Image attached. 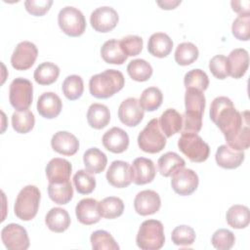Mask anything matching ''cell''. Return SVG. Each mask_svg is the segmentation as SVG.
Instances as JSON below:
<instances>
[{"label":"cell","mask_w":250,"mask_h":250,"mask_svg":"<svg viewBox=\"0 0 250 250\" xmlns=\"http://www.w3.org/2000/svg\"><path fill=\"white\" fill-rule=\"evenodd\" d=\"M37 55V47L32 42H20L16 46L11 57L12 66L17 70H26L34 64Z\"/></svg>","instance_id":"30bf717a"},{"label":"cell","mask_w":250,"mask_h":250,"mask_svg":"<svg viewBox=\"0 0 250 250\" xmlns=\"http://www.w3.org/2000/svg\"><path fill=\"white\" fill-rule=\"evenodd\" d=\"M162 92L157 87H148L145 89L139 100L141 106L146 111H154L157 109L162 104Z\"/></svg>","instance_id":"f35d334b"},{"label":"cell","mask_w":250,"mask_h":250,"mask_svg":"<svg viewBox=\"0 0 250 250\" xmlns=\"http://www.w3.org/2000/svg\"><path fill=\"white\" fill-rule=\"evenodd\" d=\"M231 8L234 12H236L239 15H250L249 13V6L250 2L248 0L246 1H231L230 2Z\"/></svg>","instance_id":"816d5d0a"},{"label":"cell","mask_w":250,"mask_h":250,"mask_svg":"<svg viewBox=\"0 0 250 250\" xmlns=\"http://www.w3.org/2000/svg\"><path fill=\"white\" fill-rule=\"evenodd\" d=\"M48 194L49 197L59 205L68 203L73 196V188L70 180L63 183H49Z\"/></svg>","instance_id":"f546056e"},{"label":"cell","mask_w":250,"mask_h":250,"mask_svg":"<svg viewBox=\"0 0 250 250\" xmlns=\"http://www.w3.org/2000/svg\"><path fill=\"white\" fill-rule=\"evenodd\" d=\"M173 49V41L164 32H155L150 35L147 42V51L156 58L167 57Z\"/></svg>","instance_id":"cb8c5ba5"},{"label":"cell","mask_w":250,"mask_h":250,"mask_svg":"<svg viewBox=\"0 0 250 250\" xmlns=\"http://www.w3.org/2000/svg\"><path fill=\"white\" fill-rule=\"evenodd\" d=\"M160 196L152 189H145L138 192L134 199L135 210L141 216L152 215L160 209Z\"/></svg>","instance_id":"9a60e30c"},{"label":"cell","mask_w":250,"mask_h":250,"mask_svg":"<svg viewBox=\"0 0 250 250\" xmlns=\"http://www.w3.org/2000/svg\"><path fill=\"white\" fill-rule=\"evenodd\" d=\"M101 55L105 62L111 64H122L128 58L121 48L120 41L117 39L105 41L101 48Z\"/></svg>","instance_id":"4316f807"},{"label":"cell","mask_w":250,"mask_h":250,"mask_svg":"<svg viewBox=\"0 0 250 250\" xmlns=\"http://www.w3.org/2000/svg\"><path fill=\"white\" fill-rule=\"evenodd\" d=\"M120 41V45L127 57H134L139 55L143 50L144 41L138 35H127Z\"/></svg>","instance_id":"c3c4849f"},{"label":"cell","mask_w":250,"mask_h":250,"mask_svg":"<svg viewBox=\"0 0 250 250\" xmlns=\"http://www.w3.org/2000/svg\"><path fill=\"white\" fill-rule=\"evenodd\" d=\"M92 248L94 250H118L119 245L113 236L106 230L99 229L90 236Z\"/></svg>","instance_id":"ab89813d"},{"label":"cell","mask_w":250,"mask_h":250,"mask_svg":"<svg viewBox=\"0 0 250 250\" xmlns=\"http://www.w3.org/2000/svg\"><path fill=\"white\" fill-rule=\"evenodd\" d=\"M231 32L233 36L241 41L249 40L250 36V15H239L232 22Z\"/></svg>","instance_id":"bcb514c9"},{"label":"cell","mask_w":250,"mask_h":250,"mask_svg":"<svg viewBox=\"0 0 250 250\" xmlns=\"http://www.w3.org/2000/svg\"><path fill=\"white\" fill-rule=\"evenodd\" d=\"M229 75L232 78H241L247 71L249 65L248 52L243 48H236L232 50L229 57Z\"/></svg>","instance_id":"603a6c76"},{"label":"cell","mask_w":250,"mask_h":250,"mask_svg":"<svg viewBox=\"0 0 250 250\" xmlns=\"http://www.w3.org/2000/svg\"><path fill=\"white\" fill-rule=\"evenodd\" d=\"M34 124V114L29 109L16 110L12 115V126L17 133L26 134L32 130Z\"/></svg>","instance_id":"d590c367"},{"label":"cell","mask_w":250,"mask_h":250,"mask_svg":"<svg viewBox=\"0 0 250 250\" xmlns=\"http://www.w3.org/2000/svg\"><path fill=\"white\" fill-rule=\"evenodd\" d=\"M206 100L203 92L196 89H187L185 94L186 111L202 115L204 112Z\"/></svg>","instance_id":"8d00e7d4"},{"label":"cell","mask_w":250,"mask_h":250,"mask_svg":"<svg viewBox=\"0 0 250 250\" xmlns=\"http://www.w3.org/2000/svg\"><path fill=\"white\" fill-rule=\"evenodd\" d=\"M99 209L102 217L105 219H115L123 214L124 203L119 197L108 196L99 202Z\"/></svg>","instance_id":"e575fe53"},{"label":"cell","mask_w":250,"mask_h":250,"mask_svg":"<svg viewBox=\"0 0 250 250\" xmlns=\"http://www.w3.org/2000/svg\"><path fill=\"white\" fill-rule=\"evenodd\" d=\"M178 146L191 162H203L210 153L209 145L197 133H182Z\"/></svg>","instance_id":"5b68a950"},{"label":"cell","mask_w":250,"mask_h":250,"mask_svg":"<svg viewBox=\"0 0 250 250\" xmlns=\"http://www.w3.org/2000/svg\"><path fill=\"white\" fill-rule=\"evenodd\" d=\"M227 223L233 229H244L249 225V208L245 205L235 204L229 208L226 214Z\"/></svg>","instance_id":"4dcf8cb0"},{"label":"cell","mask_w":250,"mask_h":250,"mask_svg":"<svg viewBox=\"0 0 250 250\" xmlns=\"http://www.w3.org/2000/svg\"><path fill=\"white\" fill-rule=\"evenodd\" d=\"M45 224L54 232H63L70 225V217L65 209L54 207L47 213Z\"/></svg>","instance_id":"484cf974"},{"label":"cell","mask_w":250,"mask_h":250,"mask_svg":"<svg viewBox=\"0 0 250 250\" xmlns=\"http://www.w3.org/2000/svg\"><path fill=\"white\" fill-rule=\"evenodd\" d=\"M52 4V0H26L24 2V7L29 14L40 17L50 10Z\"/></svg>","instance_id":"f907efd6"},{"label":"cell","mask_w":250,"mask_h":250,"mask_svg":"<svg viewBox=\"0 0 250 250\" xmlns=\"http://www.w3.org/2000/svg\"><path fill=\"white\" fill-rule=\"evenodd\" d=\"M73 184L78 193L89 194L96 188V179L86 169L78 170L73 176Z\"/></svg>","instance_id":"7bdbcfd3"},{"label":"cell","mask_w":250,"mask_h":250,"mask_svg":"<svg viewBox=\"0 0 250 250\" xmlns=\"http://www.w3.org/2000/svg\"><path fill=\"white\" fill-rule=\"evenodd\" d=\"M209 69L216 78H227L229 75V65L228 58L223 55L214 56L209 62Z\"/></svg>","instance_id":"7dc6e473"},{"label":"cell","mask_w":250,"mask_h":250,"mask_svg":"<svg viewBox=\"0 0 250 250\" xmlns=\"http://www.w3.org/2000/svg\"><path fill=\"white\" fill-rule=\"evenodd\" d=\"M62 90L66 99L70 101H75L79 99L84 91L83 79L76 74L67 76L62 85Z\"/></svg>","instance_id":"60d3db41"},{"label":"cell","mask_w":250,"mask_h":250,"mask_svg":"<svg viewBox=\"0 0 250 250\" xmlns=\"http://www.w3.org/2000/svg\"><path fill=\"white\" fill-rule=\"evenodd\" d=\"M60 28L68 36L77 37L86 29V20L80 10L72 6L63 7L58 15Z\"/></svg>","instance_id":"52a82bcc"},{"label":"cell","mask_w":250,"mask_h":250,"mask_svg":"<svg viewBox=\"0 0 250 250\" xmlns=\"http://www.w3.org/2000/svg\"><path fill=\"white\" fill-rule=\"evenodd\" d=\"M171 177L172 188L180 195H189L198 187V176L191 169L181 168L174 172Z\"/></svg>","instance_id":"8fae6325"},{"label":"cell","mask_w":250,"mask_h":250,"mask_svg":"<svg viewBox=\"0 0 250 250\" xmlns=\"http://www.w3.org/2000/svg\"><path fill=\"white\" fill-rule=\"evenodd\" d=\"M132 182L138 186L151 183L156 174V168L151 159L146 157L136 158L131 166Z\"/></svg>","instance_id":"2e32d148"},{"label":"cell","mask_w":250,"mask_h":250,"mask_svg":"<svg viewBox=\"0 0 250 250\" xmlns=\"http://www.w3.org/2000/svg\"><path fill=\"white\" fill-rule=\"evenodd\" d=\"M75 214L77 220L86 226L94 225L101 220V212L99 209V201L94 198L81 199L76 207Z\"/></svg>","instance_id":"e0dca14e"},{"label":"cell","mask_w":250,"mask_h":250,"mask_svg":"<svg viewBox=\"0 0 250 250\" xmlns=\"http://www.w3.org/2000/svg\"><path fill=\"white\" fill-rule=\"evenodd\" d=\"M157 164L160 174L164 177H170L177 170L184 168L186 162L176 152L168 151L158 158Z\"/></svg>","instance_id":"1f68e13d"},{"label":"cell","mask_w":250,"mask_h":250,"mask_svg":"<svg viewBox=\"0 0 250 250\" xmlns=\"http://www.w3.org/2000/svg\"><path fill=\"white\" fill-rule=\"evenodd\" d=\"M41 199V192L35 186L28 185L22 188L15 201L14 212L15 215L21 221L32 220L39 208Z\"/></svg>","instance_id":"3957f363"},{"label":"cell","mask_w":250,"mask_h":250,"mask_svg":"<svg viewBox=\"0 0 250 250\" xmlns=\"http://www.w3.org/2000/svg\"><path fill=\"white\" fill-rule=\"evenodd\" d=\"M60 75V68L51 62L40 63L34 70V80L40 85H50L54 83Z\"/></svg>","instance_id":"d6a6232c"},{"label":"cell","mask_w":250,"mask_h":250,"mask_svg":"<svg viewBox=\"0 0 250 250\" xmlns=\"http://www.w3.org/2000/svg\"><path fill=\"white\" fill-rule=\"evenodd\" d=\"M102 142L108 151L121 153L128 148L129 136L123 129L119 127H112L104 134Z\"/></svg>","instance_id":"ac0fdd59"},{"label":"cell","mask_w":250,"mask_h":250,"mask_svg":"<svg viewBox=\"0 0 250 250\" xmlns=\"http://www.w3.org/2000/svg\"><path fill=\"white\" fill-rule=\"evenodd\" d=\"M145 110L136 98H127L119 105L118 117L128 127L137 126L143 120Z\"/></svg>","instance_id":"4fadbf2b"},{"label":"cell","mask_w":250,"mask_h":250,"mask_svg":"<svg viewBox=\"0 0 250 250\" xmlns=\"http://www.w3.org/2000/svg\"><path fill=\"white\" fill-rule=\"evenodd\" d=\"M125 84V78L121 71L105 69L90 78L89 90L97 99H107L119 92Z\"/></svg>","instance_id":"7a4b0ae2"},{"label":"cell","mask_w":250,"mask_h":250,"mask_svg":"<svg viewBox=\"0 0 250 250\" xmlns=\"http://www.w3.org/2000/svg\"><path fill=\"white\" fill-rule=\"evenodd\" d=\"M157 5L164 10H172L175 9L178 5L181 4L180 0H164V1H156Z\"/></svg>","instance_id":"f5cc1de1"},{"label":"cell","mask_w":250,"mask_h":250,"mask_svg":"<svg viewBox=\"0 0 250 250\" xmlns=\"http://www.w3.org/2000/svg\"><path fill=\"white\" fill-rule=\"evenodd\" d=\"M139 248L143 250H158L165 243L164 228L160 221L146 220L141 224L136 236Z\"/></svg>","instance_id":"277c9868"},{"label":"cell","mask_w":250,"mask_h":250,"mask_svg":"<svg viewBox=\"0 0 250 250\" xmlns=\"http://www.w3.org/2000/svg\"><path fill=\"white\" fill-rule=\"evenodd\" d=\"M172 242L178 246H189L195 240V231L191 227L181 225L176 227L171 234Z\"/></svg>","instance_id":"ee69618b"},{"label":"cell","mask_w":250,"mask_h":250,"mask_svg":"<svg viewBox=\"0 0 250 250\" xmlns=\"http://www.w3.org/2000/svg\"><path fill=\"white\" fill-rule=\"evenodd\" d=\"M1 239L9 250H25L29 247L26 229L18 224H9L1 230Z\"/></svg>","instance_id":"9c48e42d"},{"label":"cell","mask_w":250,"mask_h":250,"mask_svg":"<svg viewBox=\"0 0 250 250\" xmlns=\"http://www.w3.org/2000/svg\"><path fill=\"white\" fill-rule=\"evenodd\" d=\"M139 147L148 153H157L166 146V136L161 132L158 119H151L138 136Z\"/></svg>","instance_id":"8992f818"},{"label":"cell","mask_w":250,"mask_h":250,"mask_svg":"<svg viewBox=\"0 0 250 250\" xmlns=\"http://www.w3.org/2000/svg\"><path fill=\"white\" fill-rule=\"evenodd\" d=\"M183 126L182 133H198L202 127V115L185 111L182 115Z\"/></svg>","instance_id":"681fc988"},{"label":"cell","mask_w":250,"mask_h":250,"mask_svg":"<svg viewBox=\"0 0 250 250\" xmlns=\"http://www.w3.org/2000/svg\"><path fill=\"white\" fill-rule=\"evenodd\" d=\"M235 242V236L232 231L227 229H217L211 238L212 245L219 250H229Z\"/></svg>","instance_id":"f6af8a7d"},{"label":"cell","mask_w":250,"mask_h":250,"mask_svg":"<svg viewBox=\"0 0 250 250\" xmlns=\"http://www.w3.org/2000/svg\"><path fill=\"white\" fill-rule=\"evenodd\" d=\"M127 72L133 80L144 82L151 77L152 67L146 61L143 59H135L128 63Z\"/></svg>","instance_id":"836d02e7"},{"label":"cell","mask_w":250,"mask_h":250,"mask_svg":"<svg viewBox=\"0 0 250 250\" xmlns=\"http://www.w3.org/2000/svg\"><path fill=\"white\" fill-rule=\"evenodd\" d=\"M118 20L117 12L109 6L99 7L90 16V23L98 32H108L112 30L116 26Z\"/></svg>","instance_id":"7c38bea8"},{"label":"cell","mask_w":250,"mask_h":250,"mask_svg":"<svg viewBox=\"0 0 250 250\" xmlns=\"http://www.w3.org/2000/svg\"><path fill=\"white\" fill-rule=\"evenodd\" d=\"M51 146L58 153L71 156L77 152L79 148V141L73 134L67 131H59L52 137Z\"/></svg>","instance_id":"ffe728a7"},{"label":"cell","mask_w":250,"mask_h":250,"mask_svg":"<svg viewBox=\"0 0 250 250\" xmlns=\"http://www.w3.org/2000/svg\"><path fill=\"white\" fill-rule=\"evenodd\" d=\"M9 100L11 105L16 110H25L32 104L33 85L25 78L14 79L9 88Z\"/></svg>","instance_id":"ba28073f"},{"label":"cell","mask_w":250,"mask_h":250,"mask_svg":"<svg viewBox=\"0 0 250 250\" xmlns=\"http://www.w3.org/2000/svg\"><path fill=\"white\" fill-rule=\"evenodd\" d=\"M243 150H235L228 145H222L218 147L215 159L217 164L225 169H235L244 161Z\"/></svg>","instance_id":"7402d4cb"},{"label":"cell","mask_w":250,"mask_h":250,"mask_svg":"<svg viewBox=\"0 0 250 250\" xmlns=\"http://www.w3.org/2000/svg\"><path fill=\"white\" fill-rule=\"evenodd\" d=\"M198 48L191 42L180 43L175 51V61L180 65H188L198 58Z\"/></svg>","instance_id":"74e56055"},{"label":"cell","mask_w":250,"mask_h":250,"mask_svg":"<svg viewBox=\"0 0 250 250\" xmlns=\"http://www.w3.org/2000/svg\"><path fill=\"white\" fill-rule=\"evenodd\" d=\"M88 124L97 130L103 129L110 121V112L106 105L103 104H92L87 111Z\"/></svg>","instance_id":"83f0119b"},{"label":"cell","mask_w":250,"mask_h":250,"mask_svg":"<svg viewBox=\"0 0 250 250\" xmlns=\"http://www.w3.org/2000/svg\"><path fill=\"white\" fill-rule=\"evenodd\" d=\"M210 118L224 134L227 145L235 150H245L250 146V122L247 110L239 112L232 102L224 96L213 100Z\"/></svg>","instance_id":"6da1fadb"},{"label":"cell","mask_w":250,"mask_h":250,"mask_svg":"<svg viewBox=\"0 0 250 250\" xmlns=\"http://www.w3.org/2000/svg\"><path fill=\"white\" fill-rule=\"evenodd\" d=\"M45 171L49 183H63L70 180L72 166L68 160L55 157L48 162Z\"/></svg>","instance_id":"d6986e66"},{"label":"cell","mask_w":250,"mask_h":250,"mask_svg":"<svg viewBox=\"0 0 250 250\" xmlns=\"http://www.w3.org/2000/svg\"><path fill=\"white\" fill-rule=\"evenodd\" d=\"M184 84L186 89H196L204 92L209 86V78L203 70L199 68L188 71L184 77Z\"/></svg>","instance_id":"b9f144b4"},{"label":"cell","mask_w":250,"mask_h":250,"mask_svg":"<svg viewBox=\"0 0 250 250\" xmlns=\"http://www.w3.org/2000/svg\"><path fill=\"white\" fill-rule=\"evenodd\" d=\"M83 162L87 171L92 174H100L105 169L107 158L99 148L91 147L84 152Z\"/></svg>","instance_id":"f1b7e54d"},{"label":"cell","mask_w":250,"mask_h":250,"mask_svg":"<svg viewBox=\"0 0 250 250\" xmlns=\"http://www.w3.org/2000/svg\"><path fill=\"white\" fill-rule=\"evenodd\" d=\"M62 103L61 98L53 92L43 93L37 101L38 113L47 119H53L57 117L62 110Z\"/></svg>","instance_id":"44dd1931"},{"label":"cell","mask_w":250,"mask_h":250,"mask_svg":"<svg viewBox=\"0 0 250 250\" xmlns=\"http://www.w3.org/2000/svg\"><path fill=\"white\" fill-rule=\"evenodd\" d=\"M105 177L112 187L118 188H126L132 183L131 166L126 161L114 160L109 165Z\"/></svg>","instance_id":"5bb4252c"},{"label":"cell","mask_w":250,"mask_h":250,"mask_svg":"<svg viewBox=\"0 0 250 250\" xmlns=\"http://www.w3.org/2000/svg\"><path fill=\"white\" fill-rule=\"evenodd\" d=\"M158 123L164 135L172 137L182 130L183 117L175 108H167L161 114Z\"/></svg>","instance_id":"d4e9b609"}]
</instances>
